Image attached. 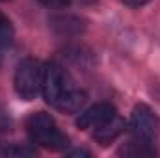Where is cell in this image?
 Listing matches in <instances>:
<instances>
[{
    "instance_id": "cell-1",
    "label": "cell",
    "mask_w": 160,
    "mask_h": 158,
    "mask_svg": "<svg viewBox=\"0 0 160 158\" xmlns=\"http://www.w3.org/2000/svg\"><path fill=\"white\" fill-rule=\"evenodd\" d=\"M41 93L47 104L63 114H77L86 102V93L77 89L63 67L54 62L43 67Z\"/></svg>"
},
{
    "instance_id": "cell-2",
    "label": "cell",
    "mask_w": 160,
    "mask_h": 158,
    "mask_svg": "<svg viewBox=\"0 0 160 158\" xmlns=\"http://www.w3.org/2000/svg\"><path fill=\"white\" fill-rule=\"evenodd\" d=\"M26 132L34 143L50 151H63L69 145V138L45 112H36L26 119Z\"/></svg>"
},
{
    "instance_id": "cell-3",
    "label": "cell",
    "mask_w": 160,
    "mask_h": 158,
    "mask_svg": "<svg viewBox=\"0 0 160 158\" xmlns=\"http://www.w3.org/2000/svg\"><path fill=\"white\" fill-rule=\"evenodd\" d=\"M15 91L24 101H34L43 86V65L34 58H24L15 71Z\"/></svg>"
},
{
    "instance_id": "cell-4",
    "label": "cell",
    "mask_w": 160,
    "mask_h": 158,
    "mask_svg": "<svg viewBox=\"0 0 160 158\" xmlns=\"http://www.w3.org/2000/svg\"><path fill=\"white\" fill-rule=\"evenodd\" d=\"M130 130L136 140L151 141L158 130V117L147 104H136L130 116Z\"/></svg>"
},
{
    "instance_id": "cell-5",
    "label": "cell",
    "mask_w": 160,
    "mask_h": 158,
    "mask_svg": "<svg viewBox=\"0 0 160 158\" xmlns=\"http://www.w3.org/2000/svg\"><path fill=\"white\" fill-rule=\"evenodd\" d=\"M116 116V108L108 102H99L91 108H88L86 112L80 114V117L77 119V126L86 130V128H97L101 125H104L106 121Z\"/></svg>"
},
{
    "instance_id": "cell-6",
    "label": "cell",
    "mask_w": 160,
    "mask_h": 158,
    "mask_svg": "<svg viewBox=\"0 0 160 158\" xmlns=\"http://www.w3.org/2000/svg\"><path fill=\"white\" fill-rule=\"evenodd\" d=\"M125 132V121L116 114L110 121H106L104 125L97 126L93 132V140L99 141L101 145H108L110 141H114L118 136H121Z\"/></svg>"
},
{
    "instance_id": "cell-7",
    "label": "cell",
    "mask_w": 160,
    "mask_h": 158,
    "mask_svg": "<svg viewBox=\"0 0 160 158\" xmlns=\"http://www.w3.org/2000/svg\"><path fill=\"white\" fill-rule=\"evenodd\" d=\"M50 26L62 34V36H77L84 30V24L82 21L77 19V17H71V15H60V17H52L50 19Z\"/></svg>"
},
{
    "instance_id": "cell-8",
    "label": "cell",
    "mask_w": 160,
    "mask_h": 158,
    "mask_svg": "<svg viewBox=\"0 0 160 158\" xmlns=\"http://www.w3.org/2000/svg\"><path fill=\"white\" fill-rule=\"evenodd\" d=\"M119 155H125V156H153L155 155V149L149 147V141H142V140H136V141H130L127 147H123L119 151Z\"/></svg>"
},
{
    "instance_id": "cell-9",
    "label": "cell",
    "mask_w": 160,
    "mask_h": 158,
    "mask_svg": "<svg viewBox=\"0 0 160 158\" xmlns=\"http://www.w3.org/2000/svg\"><path fill=\"white\" fill-rule=\"evenodd\" d=\"M11 32H13V28H11L9 19H8V17L0 11V43L9 41V37H11Z\"/></svg>"
},
{
    "instance_id": "cell-10",
    "label": "cell",
    "mask_w": 160,
    "mask_h": 158,
    "mask_svg": "<svg viewBox=\"0 0 160 158\" xmlns=\"http://www.w3.org/2000/svg\"><path fill=\"white\" fill-rule=\"evenodd\" d=\"M2 153H4V155H8V156H34V155H36V149L13 145V147H6Z\"/></svg>"
},
{
    "instance_id": "cell-11",
    "label": "cell",
    "mask_w": 160,
    "mask_h": 158,
    "mask_svg": "<svg viewBox=\"0 0 160 158\" xmlns=\"http://www.w3.org/2000/svg\"><path fill=\"white\" fill-rule=\"evenodd\" d=\"M39 2L47 7H65L69 4V0H39Z\"/></svg>"
},
{
    "instance_id": "cell-12",
    "label": "cell",
    "mask_w": 160,
    "mask_h": 158,
    "mask_svg": "<svg viewBox=\"0 0 160 158\" xmlns=\"http://www.w3.org/2000/svg\"><path fill=\"white\" fill-rule=\"evenodd\" d=\"M121 2H125L127 6H132V7H140V6L147 4L149 0H121Z\"/></svg>"
},
{
    "instance_id": "cell-13",
    "label": "cell",
    "mask_w": 160,
    "mask_h": 158,
    "mask_svg": "<svg viewBox=\"0 0 160 158\" xmlns=\"http://www.w3.org/2000/svg\"><path fill=\"white\" fill-rule=\"evenodd\" d=\"M69 156H89V151H84V149H77V151H71Z\"/></svg>"
},
{
    "instance_id": "cell-14",
    "label": "cell",
    "mask_w": 160,
    "mask_h": 158,
    "mask_svg": "<svg viewBox=\"0 0 160 158\" xmlns=\"http://www.w3.org/2000/svg\"><path fill=\"white\" fill-rule=\"evenodd\" d=\"M0 2H8V0H0Z\"/></svg>"
}]
</instances>
